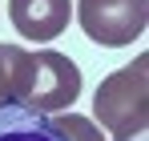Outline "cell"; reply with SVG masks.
Returning a JSON list of instances; mask_svg holds the SVG:
<instances>
[{"mask_svg":"<svg viewBox=\"0 0 149 141\" xmlns=\"http://www.w3.org/2000/svg\"><path fill=\"white\" fill-rule=\"evenodd\" d=\"M8 16L16 24V32L24 40H56L65 28H69V16H73V0H8Z\"/></svg>","mask_w":149,"mask_h":141,"instance_id":"4","label":"cell"},{"mask_svg":"<svg viewBox=\"0 0 149 141\" xmlns=\"http://www.w3.org/2000/svg\"><path fill=\"white\" fill-rule=\"evenodd\" d=\"M24 48L0 45V105H20V81H24Z\"/></svg>","mask_w":149,"mask_h":141,"instance_id":"6","label":"cell"},{"mask_svg":"<svg viewBox=\"0 0 149 141\" xmlns=\"http://www.w3.org/2000/svg\"><path fill=\"white\" fill-rule=\"evenodd\" d=\"M81 97V69L65 52H28L24 57V81H20V105L36 113H69Z\"/></svg>","mask_w":149,"mask_h":141,"instance_id":"2","label":"cell"},{"mask_svg":"<svg viewBox=\"0 0 149 141\" xmlns=\"http://www.w3.org/2000/svg\"><path fill=\"white\" fill-rule=\"evenodd\" d=\"M149 57L141 52L133 65L117 69L113 77L101 81L93 97V125L109 129L113 141H145L149 125Z\"/></svg>","mask_w":149,"mask_h":141,"instance_id":"1","label":"cell"},{"mask_svg":"<svg viewBox=\"0 0 149 141\" xmlns=\"http://www.w3.org/2000/svg\"><path fill=\"white\" fill-rule=\"evenodd\" d=\"M52 121V133H56V141H105L101 137V129L93 125L89 117H81V113H56V117H49Z\"/></svg>","mask_w":149,"mask_h":141,"instance_id":"7","label":"cell"},{"mask_svg":"<svg viewBox=\"0 0 149 141\" xmlns=\"http://www.w3.org/2000/svg\"><path fill=\"white\" fill-rule=\"evenodd\" d=\"M77 20L105 48L133 45L149 24V0H77Z\"/></svg>","mask_w":149,"mask_h":141,"instance_id":"3","label":"cell"},{"mask_svg":"<svg viewBox=\"0 0 149 141\" xmlns=\"http://www.w3.org/2000/svg\"><path fill=\"white\" fill-rule=\"evenodd\" d=\"M0 141H56L52 121L24 105H0Z\"/></svg>","mask_w":149,"mask_h":141,"instance_id":"5","label":"cell"}]
</instances>
